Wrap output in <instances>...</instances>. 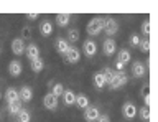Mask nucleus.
Here are the masks:
<instances>
[{
  "label": "nucleus",
  "mask_w": 158,
  "mask_h": 122,
  "mask_svg": "<svg viewBox=\"0 0 158 122\" xmlns=\"http://www.w3.org/2000/svg\"><path fill=\"white\" fill-rule=\"evenodd\" d=\"M86 30H87V35H91V36H97L99 33H102V32H104V18H102V17H96V18H92V20L87 23Z\"/></svg>",
  "instance_id": "obj_1"
},
{
  "label": "nucleus",
  "mask_w": 158,
  "mask_h": 122,
  "mask_svg": "<svg viewBox=\"0 0 158 122\" xmlns=\"http://www.w3.org/2000/svg\"><path fill=\"white\" fill-rule=\"evenodd\" d=\"M127 81H128V78L125 74V71H120V73L115 71V73H114V78H112L110 84H109V87H110V89H118V87L125 86Z\"/></svg>",
  "instance_id": "obj_2"
},
{
  "label": "nucleus",
  "mask_w": 158,
  "mask_h": 122,
  "mask_svg": "<svg viewBox=\"0 0 158 122\" xmlns=\"http://www.w3.org/2000/svg\"><path fill=\"white\" fill-rule=\"evenodd\" d=\"M104 32L107 33V36H114L118 32V25L115 18H104Z\"/></svg>",
  "instance_id": "obj_3"
},
{
  "label": "nucleus",
  "mask_w": 158,
  "mask_h": 122,
  "mask_svg": "<svg viewBox=\"0 0 158 122\" xmlns=\"http://www.w3.org/2000/svg\"><path fill=\"white\" fill-rule=\"evenodd\" d=\"M115 50H117V43L112 40V38H106L104 40V43H102V53L106 56H112L114 53H115Z\"/></svg>",
  "instance_id": "obj_4"
},
{
  "label": "nucleus",
  "mask_w": 158,
  "mask_h": 122,
  "mask_svg": "<svg viewBox=\"0 0 158 122\" xmlns=\"http://www.w3.org/2000/svg\"><path fill=\"white\" fill-rule=\"evenodd\" d=\"M137 106L133 104V102H125V104L122 106V114L125 119H133V117L137 116Z\"/></svg>",
  "instance_id": "obj_5"
},
{
  "label": "nucleus",
  "mask_w": 158,
  "mask_h": 122,
  "mask_svg": "<svg viewBox=\"0 0 158 122\" xmlns=\"http://www.w3.org/2000/svg\"><path fill=\"white\" fill-rule=\"evenodd\" d=\"M99 116H101V111L97 109V107L94 106H89L86 111H84V119L87 122H96L99 119Z\"/></svg>",
  "instance_id": "obj_6"
},
{
  "label": "nucleus",
  "mask_w": 158,
  "mask_h": 122,
  "mask_svg": "<svg viewBox=\"0 0 158 122\" xmlns=\"http://www.w3.org/2000/svg\"><path fill=\"white\" fill-rule=\"evenodd\" d=\"M12 51H13V55H17V56H22L25 53V43H23L22 38H13L12 40Z\"/></svg>",
  "instance_id": "obj_7"
},
{
  "label": "nucleus",
  "mask_w": 158,
  "mask_h": 122,
  "mask_svg": "<svg viewBox=\"0 0 158 122\" xmlns=\"http://www.w3.org/2000/svg\"><path fill=\"white\" fill-rule=\"evenodd\" d=\"M43 106L49 111H54L58 107V97H54L51 92H48V94L43 97Z\"/></svg>",
  "instance_id": "obj_8"
},
{
  "label": "nucleus",
  "mask_w": 158,
  "mask_h": 122,
  "mask_svg": "<svg viewBox=\"0 0 158 122\" xmlns=\"http://www.w3.org/2000/svg\"><path fill=\"white\" fill-rule=\"evenodd\" d=\"M82 51H84V55H86V56H94V55L97 53V45H96V41L86 40V41H84V45H82Z\"/></svg>",
  "instance_id": "obj_9"
},
{
  "label": "nucleus",
  "mask_w": 158,
  "mask_h": 122,
  "mask_svg": "<svg viewBox=\"0 0 158 122\" xmlns=\"http://www.w3.org/2000/svg\"><path fill=\"white\" fill-rule=\"evenodd\" d=\"M64 56H66V61H68V63L74 65V63H77V61H79V58H81V53H79L77 48L69 46V50H68V53H66Z\"/></svg>",
  "instance_id": "obj_10"
},
{
  "label": "nucleus",
  "mask_w": 158,
  "mask_h": 122,
  "mask_svg": "<svg viewBox=\"0 0 158 122\" xmlns=\"http://www.w3.org/2000/svg\"><path fill=\"white\" fill-rule=\"evenodd\" d=\"M22 63H20L18 60H13V61H10V65H8V73H10V76H13V78H18L20 74H22Z\"/></svg>",
  "instance_id": "obj_11"
},
{
  "label": "nucleus",
  "mask_w": 158,
  "mask_h": 122,
  "mask_svg": "<svg viewBox=\"0 0 158 122\" xmlns=\"http://www.w3.org/2000/svg\"><path fill=\"white\" fill-rule=\"evenodd\" d=\"M5 101H7V104H12V102H20L18 91L15 89V87H8V89L5 91Z\"/></svg>",
  "instance_id": "obj_12"
},
{
  "label": "nucleus",
  "mask_w": 158,
  "mask_h": 122,
  "mask_svg": "<svg viewBox=\"0 0 158 122\" xmlns=\"http://www.w3.org/2000/svg\"><path fill=\"white\" fill-rule=\"evenodd\" d=\"M145 73H147V69H145V65H143V63L135 61V63L132 65V74L135 76V78H142V76H145Z\"/></svg>",
  "instance_id": "obj_13"
},
{
  "label": "nucleus",
  "mask_w": 158,
  "mask_h": 122,
  "mask_svg": "<svg viewBox=\"0 0 158 122\" xmlns=\"http://www.w3.org/2000/svg\"><path fill=\"white\" fill-rule=\"evenodd\" d=\"M25 53H27V56L30 58V61H33V60H36V58H40V48L36 45H28V46H25Z\"/></svg>",
  "instance_id": "obj_14"
},
{
  "label": "nucleus",
  "mask_w": 158,
  "mask_h": 122,
  "mask_svg": "<svg viewBox=\"0 0 158 122\" xmlns=\"http://www.w3.org/2000/svg\"><path fill=\"white\" fill-rule=\"evenodd\" d=\"M18 94H20V101H23V102H30L33 99V91H31V87H28V86H23L22 89L18 91Z\"/></svg>",
  "instance_id": "obj_15"
},
{
  "label": "nucleus",
  "mask_w": 158,
  "mask_h": 122,
  "mask_svg": "<svg viewBox=\"0 0 158 122\" xmlns=\"http://www.w3.org/2000/svg\"><path fill=\"white\" fill-rule=\"evenodd\" d=\"M40 33H41L43 36H49L53 33V23L49 20H43L41 25H40Z\"/></svg>",
  "instance_id": "obj_16"
},
{
  "label": "nucleus",
  "mask_w": 158,
  "mask_h": 122,
  "mask_svg": "<svg viewBox=\"0 0 158 122\" xmlns=\"http://www.w3.org/2000/svg\"><path fill=\"white\" fill-rule=\"evenodd\" d=\"M68 50H69V45H68L66 38H58L56 40V51L59 55H66Z\"/></svg>",
  "instance_id": "obj_17"
},
{
  "label": "nucleus",
  "mask_w": 158,
  "mask_h": 122,
  "mask_svg": "<svg viewBox=\"0 0 158 122\" xmlns=\"http://www.w3.org/2000/svg\"><path fill=\"white\" fill-rule=\"evenodd\" d=\"M74 104H76L79 109H87V107H89V97L86 94H77Z\"/></svg>",
  "instance_id": "obj_18"
},
{
  "label": "nucleus",
  "mask_w": 158,
  "mask_h": 122,
  "mask_svg": "<svg viewBox=\"0 0 158 122\" xmlns=\"http://www.w3.org/2000/svg\"><path fill=\"white\" fill-rule=\"evenodd\" d=\"M63 101H64V104L66 106H73L74 102H76V94L71 91V89H64V92H63Z\"/></svg>",
  "instance_id": "obj_19"
},
{
  "label": "nucleus",
  "mask_w": 158,
  "mask_h": 122,
  "mask_svg": "<svg viewBox=\"0 0 158 122\" xmlns=\"http://www.w3.org/2000/svg\"><path fill=\"white\" fill-rule=\"evenodd\" d=\"M69 20H71V15H69V13H58L56 15V23L59 27H68Z\"/></svg>",
  "instance_id": "obj_20"
},
{
  "label": "nucleus",
  "mask_w": 158,
  "mask_h": 122,
  "mask_svg": "<svg viewBox=\"0 0 158 122\" xmlns=\"http://www.w3.org/2000/svg\"><path fill=\"white\" fill-rule=\"evenodd\" d=\"M92 81H94V86L97 87V89H102L104 86H106V79H104V74L102 73H96L92 78Z\"/></svg>",
  "instance_id": "obj_21"
},
{
  "label": "nucleus",
  "mask_w": 158,
  "mask_h": 122,
  "mask_svg": "<svg viewBox=\"0 0 158 122\" xmlns=\"http://www.w3.org/2000/svg\"><path fill=\"white\" fill-rule=\"evenodd\" d=\"M63 92H64V86L61 84V82H56V84L51 86V94H53L54 97H61Z\"/></svg>",
  "instance_id": "obj_22"
},
{
  "label": "nucleus",
  "mask_w": 158,
  "mask_h": 122,
  "mask_svg": "<svg viewBox=\"0 0 158 122\" xmlns=\"http://www.w3.org/2000/svg\"><path fill=\"white\" fill-rule=\"evenodd\" d=\"M43 68H44V63H43L41 58H36V60L31 61V69H33L35 73H41Z\"/></svg>",
  "instance_id": "obj_23"
},
{
  "label": "nucleus",
  "mask_w": 158,
  "mask_h": 122,
  "mask_svg": "<svg viewBox=\"0 0 158 122\" xmlns=\"http://www.w3.org/2000/svg\"><path fill=\"white\" fill-rule=\"evenodd\" d=\"M130 51L128 50H120L118 51V61L123 63V65H127V63H130Z\"/></svg>",
  "instance_id": "obj_24"
},
{
  "label": "nucleus",
  "mask_w": 158,
  "mask_h": 122,
  "mask_svg": "<svg viewBox=\"0 0 158 122\" xmlns=\"http://www.w3.org/2000/svg\"><path fill=\"white\" fill-rule=\"evenodd\" d=\"M137 114H140V119H142L143 122H148V120H150V109H148V107H145V106H143L142 109H138Z\"/></svg>",
  "instance_id": "obj_25"
},
{
  "label": "nucleus",
  "mask_w": 158,
  "mask_h": 122,
  "mask_svg": "<svg viewBox=\"0 0 158 122\" xmlns=\"http://www.w3.org/2000/svg\"><path fill=\"white\" fill-rule=\"evenodd\" d=\"M17 117H18V122H30L31 120V116H30V112L27 109H22L17 114Z\"/></svg>",
  "instance_id": "obj_26"
},
{
  "label": "nucleus",
  "mask_w": 158,
  "mask_h": 122,
  "mask_svg": "<svg viewBox=\"0 0 158 122\" xmlns=\"http://www.w3.org/2000/svg\"><path fill=\"white\" fill-rule=\"evenodd\" d=\"M20 111H22V104H20V102H12V104H8V112L10 114L17 116Z\"/></svg>",
  "instance_id": "obj_27"
},
{
  "label": "nucleus",
  "mask_w": 158,
  "mask_h": 122,
  "mask_svg": "<svg viewBox=\"0 0 158 122\" xmlns=\"http://www.w3.org/2000/svg\"><path fill=\"white\" fill-rule=\"evenodd\" d=\"M114 73H115V71H112L110 68H106V69L102 71L104 79H106V84H110V81H112V78H114Z\"/></svg>",
  "instance_id": "obj_28"
},
{
  "label": "nucleus",
  "mask_w": 158,
  "mask_h": 122,
  "mask_svg": "<svg viewBox=\"0 0 158 122\" xmlns=\"http://www.w3.org/2000/svg\"><path fill=\"white\" fill-rule=\"evenodd\" d=\"M77 40H79V32L74 30V28H73V30H69V32H68V40H66V41L76 43Z\"/></svg>",
  "instance_id": "obj_29"
},
{
  "label": "nucleus",
  "mask_w": 158,
  "mask_h": 122,
  "mask_svg": "<svg viewBox=\"0 0 158 122\" xmlns=\"http://www.w3.org/2000/svg\"><path fill=\"white\" fill-rule=\"evenodd\" d=\"M138 46H140V50H142L143 53H148V51H150V41H148V38H143V40H140Z\"/></svg>",
  "instance_id": "obj_30"
},
{
  "label": "nucleus",
  "mask_w": 158,
  "mask_h": 122,
  "mask_svg": "<svg viewBox=\"0 0 158 122\" xmlns=\"http://www.w3.org/2000/svg\"><path fill=\"white\" fill-rule=\"evenodd\" d=\"M142 33L148 38V35H150V20H145L142 23Z\"/></svg>",
  "instance_id": "obj_31"
},
{
  "label": "nucleus",
  "mask_w": 158,
  "mask_h": 122,
  "mask_svg": "<svg viewBox=\"0 0 158 122\" xmlns=\"http://www.w3.org/2000/svg\"><path fill=\"white\" fill-rule=\"evenodd\" d=\"M138 43H140V38H138V35H132V36H130V45H132V46H138Z\"/></svg>",
  "instance_id": "obj_32"
},
{
  "label": "nucleus",
  "mask_w": 158,
  "mask_h": 122,
  "mask_svg": "<svg viewBox=\"0 0 158 122\" xmlns=\"http://www.w3.org/2000/svg\"><path fill=\"white\" fill-rule=\"evenodd\" d=\"M115 69H117V73H120V71H123L125 69V65H123V63H120V61H115Z\"/></svg>",
  "instance_id": "obj_33"
},
{
  "label": "nucleus",
  "mask_w": 158,
  "mask_h": 122,
  "mask_svg": "<svg viewBox=\"0 0 158 122\" xmlns=\"http://www.w3.org/2000/svg\"><path fill=\"white\" fill-rule=\"evenodd\" d=\"M96 122H110V120H109V116H107V114H101Z\"/></svg>",
  "instance_id": "obj_34"
},
{
  "label": "nucleus",
  "mask_w": 158,
  "mask_h": 122,
  "mask_svg": "<svg viewBox=\"0 0 158 122\" xmlns=\"http://www.w3.org/2000/svg\"><path fill=\"white\" fill-rule=\"evenodd\" d=\"M143 102H145V107L150 106V94H145V96H143Z\"/></svg>",
  "instance_id": "obj_35"
},
{
  "label": "nucleus",
  "mask_w": 158,
  "mask_h": 122,
  "mask_svg": "<svg viewBox=\"0 0 158 122\" xmlns=\"http://www.w3.org/2000/svg\"><path fill=\"white\" fill-rule=\"evenodd\" d=\"M27 18H30V20H35V18H38V13H27Z\"/></svg>",
  "instance_id": "obj_36"
},
{
  "label": "nucleus",
  "mask_w": 158,
  "mask_h": 122,
  "mask_svg": "<svg viewBox=\"0 0 158 122\" xmlns=\"http://www.w3.org/2000/svg\"><path fill=\"white\" fill-rule=\"evenodd\" d=\"M0 97H2V92H0Z\"/></svg>",
  "instance_id": "obj_37"
},
{
  "label": "nucleus",
  "mask_w": 158,
  "mask_h": 122,
  "mask_svg": "<svg viewBox=\"0 0 158 122\" xmlns=\"http://www.w3.org/2000/svg\"><path fill=\"white\" fill-rule=\"evenodd\" d=\"M0 51H2V50H0Z\"/></svg>",
  "instance_id": "obj_38"
}]
</instances>
